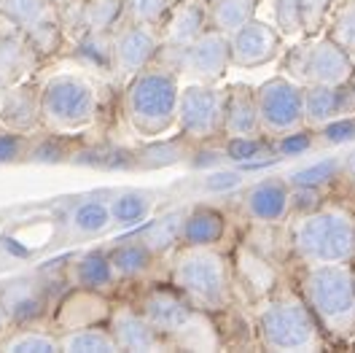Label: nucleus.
Listing matches in <instances>:
<instances>
[{"label": "nucleus", "mask_w": 355, "mask_h": 353, "mask_svg": "<svg viewBox=\"0 0 355 353\" xmlns=\"http://www.w3.org/2000/svg\"><path fill=\"white\" fill-rule=\"evenodd\" d=\"M3 321H6V318H3V308H0V327H3Z\"/></svg>", "instance_id": "obj_38"}, {"label": "nucleus", "mask_w": 355, "mask_h": 353, "mask_svg": "<svg viewBox=\"0 0 355 353\" xmlns=\"http://www.w3.org/2000/svg\"><path fill=\"white\" fill-rule=\"evenodd\" d=\"M288 208V189L283 181H261L248 192V211L259 221L283 219Z\"/></svg>", "instance_id": "obj_16"}, {"label": "nucleus", "mask_w": 355, "mask_h": 353, "mask_svg": "<svg viewBox=\"0 0 355 353\" xmlns=\"http://www.w3.org/2000/svg\"><path fill=\"white\" fill-rule=\"evenodd\" d=\"M259 151H261V143L253 138H234L229 146V154L234 159H248V156H256Z\"/></svg>", "instance_id": "obj_34"}, {"label": "nucleus", "mask_w": 355, "mask_h": 353, "mask_svg": "<svg viewBox=\"0 0 355 353\" xmlns=\"http://www.w3.org/2000/svg\"><path fill=\"white\" fill-rule=\"evenodd\" d=\"M223 100L216 89L189 87L180 92L178 116L191 138H213L223 127Z\"/></svg>", "instance_id": "obj_8"}, {"label": "nucleus", "mask_w": 355, "mask_h": 353, "mask_svg": "<svg viewBox=\"0 0 355 353\" xmlns=\"http://www.w3.org/2000/svg\"><path fill=\"white\" fill-rule=\"evenodd\" d=\"M146 318L156 331H180L189 324L191 310L189 302H183L178 294L159 288L146 297Z\"/></svg>", "instance_id": "obj_14"}, {"label": "nucleus", "mask_w": 355, "mask_h": 353, "mask_svg": "<svg viewBox=\"0 0 355 353\" xmlns=\"http://www.w3.org/2000/svg\"><path fill=\"white\" fill-rule=\"evenodd\" d=\"M124 11V0H89L87 22L92 30H105L111 27Z\"/></svg>", "instance_id": "obj_28"}, {"label": "nucleus", "mask_w": 355, "mask_h": 353, "mask_svg": "<svg viewBox=\"0 0 355 353\" xmlns=\"http://www.w3.org/2000/svg\"><path fill=\"white\" fill-rule=\"evenodd\" d=\"M124 8L130 11L135 22L154 24L164 17L167 11V0H124Z\"/></svg>", "instance_id": "obj_29"}, {"label": "nucleus", "mask_w": 355, "mask_h": 353, "mask_svg": "<svg viewBox=\"0 0 355 353\" xmlns=\"http://www.w3.org/2000/svg\"><path fill=\"white\" fill-rule=\"evenodd\" d=\"M277 51V35L264 22L243 24L237 33H232V63L243 67L264 65Z\"/></svg>", "instance_id": "obj_12"}, {"label": "nucleus", "mask_w": 355, "mask_h": 353, "mask_svg": "<svg viewBox=\"0 0 355 353\" xmlns=\"http://www.w3.org/2000/svg\"><path fill=\"white\" fill-rule=\"evenodd\" d=\"M113 275H116V270H113L111 259H105L103 254H89L78 262V284L81 286L105 288L111 286Z\"/></svg>", "instance_id": "obj_23"}, {"label": "nucleus", "mask_w": 355, "mask_h": 353, "mask_svg": "<svg viewBox=\"0 0 355 353\" xmlns=\"http://www.w3.org/2000/svg\"><path fill=\"white\" fill-rule=\"evenodd\" d=\"M111 219H113L111 205H103V202H97V199L78 205V208H76V213H73V224H76V229H81V232H87V235L103 232V229L111 224Z\"/></svg>", "instance_id": "obj_26"}, {"label": "nucleus", "mask_w": 355, "mask_h": 353, "mask_svg": "<svg viewBox=\"0 0 355 353\" xmlns=\"http://www.w3.org/2000/svg\"><path fill=\"white\" fill-rule=\"evenodd\" d=\"M178 103H180V92L175 76L162 70H140L127 97L130 122L143 135L164 133L178 116Z\"/></svg>", "instance_id": "obj_2"}, {"label": "nucleus", "mask_w": 355, "mask_h": 353, "mask_svg": "<svg viewBox=\"0 0 355 353\" xmlns=\"http://www.w3.org/2000/svg\"><path fill=\"white\" fill-rule=\"evenodd\" d=\"M8 351H57V343L54 340H49V337H41V334H24V337H14L8 345H6Z\"/></svg>", "instance_id": "obj_32"}, {"label": "nucleus", "mask_w": 355, "mask_h": 353, "mask_svg": "<svg viewBox=\"0 0 355 353\" xmlns=\"http://www.w3.org/2000/svg\"><path fill=\"white\" fill-rule=\"evenodd\" d=\"M250 19H253V0H216V6L210 11L213 27L226 35L237 33Z\"/></svg>", "instance_id": "obj_20"}, {"label": "nucleus", "mask_w": 355, "mask_h": 353, "mask_svg": "<svg viewBox=\"0 0 355 353\" xmlns=\"http://www.w3.org/2000/svg\"><path fill=\"white\" fill-rule=\"evenodd\" d=\"M175 284L200 308H221L226 299V265L210 245H189L175 262Z\"/></svg>", "instance_id": "obj_4"}, {"label": "nucleus", "mask_w": 355, "mask_h": 353, "mask_svg": "<svg viewBox=\"0 0 355 353\" xmlns=\"http://www.w3.org/2000/svg\"><path fill=\"white\" fill-rule=\"evenodd\" d=\"M304 146H307L304 138H288V140L283 143V151H299V149H304Z\"/></svg>", "instance_id": "obj_36"}, {"label": "nucleus", "mask_w": 355, "mask_h": 353, "mask_svg": "<svg viewBox=\"0 0 355 353\" xmlns=\"http://www.w3.org/2000/svg\"><path fill=\"white\" fill-rule=\"evenodd\" d=\"M293 245L318 265H342L355 254V221L345 211L312 213L293 232Z\"/></svg>", "instance_id": "obj_1"}, {"label": "nucleus", "mask_w": 355, "mask_h": 353, "mask_svg": "<svg viewBox=\"0 0 355 353\" xmlns=\"http://www.w3.org/2000/svg\"><path fill=\"white\" fill-rule=\"evenodd\" d=\"M159 49V38L148 24H132L113 41V65L121 73H140Z\"/></svg>", "instance_id": "obj_11"}, {"label": "nucleus", "mask_w": 355, "mask_h": 353, "mask_svg": "<svg viewBox=\"0 0 355 353\" xmlns=\"http://www.w3.org/2000/svg\"><path fill=\"white\" fill-rule=\"evenodd\" d=\"M275 19H277V27H283L286 33L302 30L304 27L302 3L299 0H275Z\"/></svg>", "instance_id": "obj_30"}, {"label": "nucleus", "mask_w": 355, "mask_h": 353, "mask_svg": "<svg viewBox=\"0 0 355 353\" xmlns=\"http://www.w3.org/2000/svg\"><path fill=\"white\" fill-rule=\"evenodd\" d=\"M336 41L342 46H355V3L336 22Z\"/></svg>", "instance_id": "obj_33"}, {"label": "nucleus", "mask_w": 355, "mask_h": 353, "mask_svg": "<svg viewBox=\"0 0 355 353\" xmlns=\"http://www.w3.org/2000/svg\"><path fill=\"white\" fill-rule=\"evenodd\" d=\"M38 113H41V106H38V100H35L27 89L11 92V97H8L6 106H3V119L11 122L14 127H27V124H33V119H35Z\"/></svg>", "instance_id": "obj_25"}, {"label": "nucleus", "mask_w": 355, "mask_h": 353, "mask_svg": "<svg viewBox=\"0 0 355 353\" xmlns=\"http://www.w3.org/2000/svg\"><path fill=\"white\" fill-rule=\"evenodd\" d=\"M94 92L78 76H57L44 87L41 116L54 130H78L94 119Z\"/></svg>", "instance_id": "obj_5"}, {"label": "nucleus", "mask_w": 355, "mask_h": 353, "mask_svg": "<svg viewBox=\"0 0 355 353\" xmlns=\"http://www.w3.org/2000/svg\"><path fill=\"white\" fill-rule=\"evenodd\" d=\"M334 170H336V162H334V159H326V162H320V165H312L307 170L293 173V183H296V186H318V183L329 181V178L334 176Z\"/></svg>", "instance_id": "obj_31"}, {"label": "nucleus", "mask_w": 355, "mask_h": 353, "mask_svg": "<svg viewBox=\"0 0 355 353\" xmlns=\"http://www.w3.org/2000/svg\"><path fill=\"white\" fill-rule=\"evenodd\" d=\"M113 337L127 351H154L156 348V329L151 327V321L146 315L130 313V310L116 313Z\"/></svg>", "instance_id": "obj_15"}, {"label": "nucleus", "mask_w": 355, "mask_h": 353, "mask_svg": "<svg viewBox=\"0 0 355 353\" xmlns=\"http://www.w3.org/2000/svg\"><path fill=\"white\" fill-rule=\"evenodd\" d=\"M210 11L205 8V3L200 0H189L180 8H175L170 27H167V41L175 46H189L191 41H197L205 33V22H207Z\"/></svg>", "instance_id": "obj_17"}, {"label": "nucleus", "mask_w": 355, "mask_h": 353, "mask_svg": "<svg viewBox=\"0 0 355 353\" xmlns=\"http://www.w3.org/2000/svg\"><path fill=\"white\" fill-rule=\"evenodd\" d=\"M345 106V95L336 87L329 84H312L304 92V116L315 122V124H323V122H331L334 116L342 113Z\"/></svg>", "instance_id": "obj_18"}, {"label": "nucleus", "mask_w": 355, "mask_h": 353, "mask_svg": "<svg viewBox=\"0 0 355 353\" xmlns=\"http://www.w3.org/2000/svg\"><path fill=\"white\" fill-rule=\"evenodd\" d=\"M180 235L186 238L189 245H210L223 235V219L216 211H207V208L194 211L191 216H186Z\"/></svg>", "instance_id": "obj_19"}, {"label": "nucleus", "mask_w": 355, "mask_h": 353, "mask_svg": "<svg viewBox=\"0 0 355 353\" xmlns=\"http://www.w3.org/2000/svg\"><path fill=\"white\" fill-rule=\"evenodd\" d=\"M307 297L318 318L334 331H347L355 324V284L350 270L320 265L307 275Z\"/></svg>", "instance_id": "obj_3"}, {"label": "nucleus", "mask_w": 355, "mask_h": 353, "mask_svg": "<svg viewBox=\"0 0 355 353\" xmlns=\"http://www.w3.org/2000/svg\"><path fill=\"white\" fill-rule=\"evenodd\" d=\"M0 14L19 27H38L46 17V0H0Z\"/></svg>", "instance_id": "obj_24"}, {"label": "nucleus", "mask_w": 355, "mask_h": 353, "mask_svg": "<svg viewBox=\"0 0 355 353\" xmlns=\"http://www.w3.org/2000/svg\"><path fill=\"white\" fill-rule=\"evenodd\" d=\"M261 334L269 348L304 351L315 343V321L302 302L280 299L261 313Z\"/></svg>", "instance_id": "obj_6"}, {"label": "nucleus", "mask_w": 355, "mask_h": 353, "mask_svg": "<svg viewBox=\"0 0 355 353\" xmlns=\"http://www.w3.org/2000/svg\"><path fill=\"white\" fill-rule=\"evenodd\" d=\"M347 170H350V176H355V154L347 159Z\"/></svg>", "instance_id": "obj_37"}, {"label": "nucleus", "mask_w": 355, "mask_h": 353, "mask_svg": "<svg viewBox=\"0 0 355 353\" xmlns=\"http://www.w3.org/2000/svg\"><path fill=\"white\" fill-rule=\"evenodd\" d=\"M259 116L261 124L272 133H288L304 116V95L302 89L275 79L259 89Z\"/></svg>", "instance_id": "obj_7"}, {"label": "nucleus", "mask_w": 355, "mask_h": 353, "mask_svg": "<svg viewBox=\"0 0 355 353\" xmlns=\"http://www.w3.org/2000/svg\"><path fill=\"white\" fill-rule=\"evenodd\" d=\"M62 348L65 351H84V353H111L119 348V343H116V337L108 334V331L103 329H78L73 331V334H67L65 340H62Z\"/></svg>", "instance_id": "obj_22"}, {"label": "nucleus", "mask_w": 355, "mask_h": 353, "mask_svg": "<svg viewBox=\"0 0 355 353\" xmlns=\"http://www.w3.org/2000/svg\"><path fill=\"white\" fill-rule=\"evenodd\" d=\"M111 265L124 278L140 275L143 270H148V265H151V248L146 243L121 245V248H116L111 254Z\"/></svg>", "instance_id": "obj_21"}, {"label": "nucleus", "mask_w": 355, "mask_h": 353, "mask_svg": "<svg viewBox=\"0 0 355 353\" xmlns=\"http://www.w3.org/2000/svg\"><path fill=\"white\" fill-rule=\"evenodd\" d=\"M146 213H148V197L137 195V192H127V195H121L111 202V216L119 224H135Z\"/></svg>", "instance_id": "obj_27"}, {"label": "nucleus", "mask_w": 355, "mask_h": 353, "mask_svg": "<svg viewBox=\"0 0 355 353\" xmlns=\"http://www.w3.org/2000/svg\"><path fill=\"white\" fill-rule=\"evenodd\" d=\"M19 154V138L17 135H0V162H8Z\"/></svg>", "instance_id": "obj_35"}, {"label": "nucleus", "mask_w": 355, "mask_h": 353, "mask_svg": "<svg viewBox=\"0 0 355 353\" xmlns=\"http://www.w3.org/2000/svg\"><path fill=\"white\" fill-rule=\"evenodd\" d=\"M183 63H186V70L202 81L218 79L232 63V35H226L221 30L202 33L197 41L186 46Z\"/></svg>", "instance_id": "obj_10"}, {"label": "nucleus", "mask_w": 355, "mask_h": 353, "mask_svg": "<svg viewBox=\"0 0 355 353\" xmlns=\"http://www.w3.org/2000/svg\"><path fill=\"white\" fill-rule=\"evenodd\" d=\"M261 116H259V97L245 87H237L223 103V127L234 138H253L259 130Z\"/></svg>", "instance_id": "obj_13"}, {"label": "nucleus", "mask_w": 355, "mask_h": 353, "mask_svg": "<svg viewBox=\"0 0 355 353\" xmlns=\"http://www.w3.org/2000/svg\"><path fill=\"white\" fill-rule=\"evenodd\" d=\"M293 67L299 70V76H304L312 84H329V87H339L342 81H347L353 70L345 49L331 41L304 46V51L293 57Z\"/></svg>", "instance_id": "obj_9"}]
</instances>
